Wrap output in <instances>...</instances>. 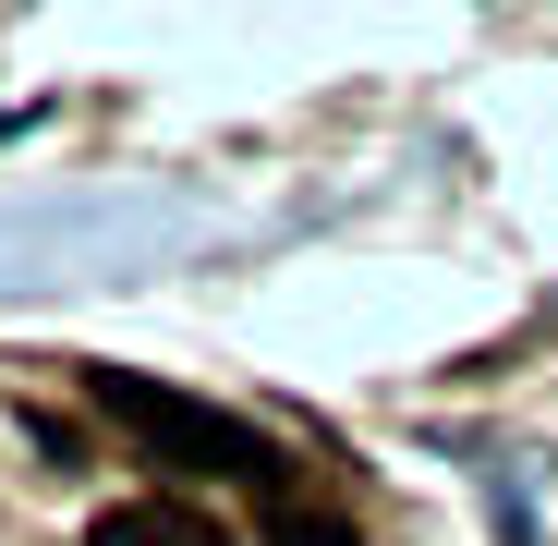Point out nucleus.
<instances>
[{"instance_id": "obj_1", "label": "nucleus", "mask_w": 558, "mask_h": 546, "mask_svg": "<svg viewBox=\"0 0 558 546\" xmlns=\"http://www.w3.org/2000/svg\"><path fill=\"white\" fill-rule=\"evenodd\" d=\"M85 389H98L110 425L146 437V462H170V474H219V486H255V498H292V462H279L243 413L182 401V389H158V377H122V364H85Z\"/></svg>"}, {"instance_id": "obj_2", "label": "nucleus", "mask_w": 558, "mask_h": 546, "mask_svg": "<svg viewBox=\"0 0 558 546\" xmlns=\"http://www.w3.org/2000/svg\"><path fill=\"white\" fill-rule=\"evenodd\" d=\"M85 546H231V522L182 510V498H122V510H98V534H85Z\"/></svg>"}, {"instance_id": "obj_3", "label": "nucleus", "mask_w": 558, "mask_h": 546, "mask_svg": "<svg viewBox=\"0 0 558 546\" xmlns=\"http://www.w3.org/2000/svg\"><path fill=\"white\" fill-rule=\"evenodd\" d=\"M267 546H364V534H352V510H328V498L292 486V498H267Z\"/></svg>"}]
</instances>
